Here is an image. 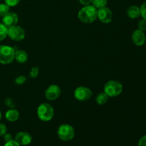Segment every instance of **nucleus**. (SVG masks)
<instances>
[{"label":"nucleus","mask_w":146,"mask_h":146,"mask_svg":"<svg viewBox=\"0 0 146 146\" xmlns=\"http://www.w3.org/2000/svg\"><path fill=\"white\" fill-rule=\"evenodd\" d=\"M97 9L93 5L84 6L78 13V18L80 21L85 24H91L97 19Z\"/></svg>","instance_id":"nucleus-1"},{"label":"nucleus","mask_w":146,"mask_h":146,"mask_svg":"<svg viewBox=\"0 0 146 146\" xmlns=\"http://www.w3.org/2000/svg\"><path fill=\"white\" fill-rule=\"evenodd\" d=\"M140 10H141V16L143 19L146 20V1L141 5Z\"/></svg>","instance_id":"nucleus-23"},{"label":"nucleus","mask_w":146,"mask_h":146,"mask_svg":"<svg viewBox=\"0 0 146 146\" xmlns=\"http://www.w3.org/2000/svg\"><path fill=\"white\" fill-rule=\"evenodd\" d=\"M127 15L129 18L132 19H135L140 17L141 16V10H140V7L138 6L132 5L130 6L128 9H127Z\"/></svg>","instance_id":"nucleus-13"},{"label":"nucleus","mask_w":146,"mask_h":146,"mask_svg":"<svg viewBox=\"0 0 146 146\" xmlns=\"http://www.w3.org/2000/svg\"><path fill=\"white\" fill-rule=\"evenodd\" d=\"M8 36L13 41H22L26 36L25 30L19 26L15 25L8 29Z\"/></svg>","instance_id":"nucleus-6"},{"label":"nucleus","mask_w":146,"mask_h":146,"mask_svg":"<svg viewBox=\"0 0 146 146\" xmlns=\"http://www.w3.org/2000/svg\"><path fill=\"white\" fill-rule=\"evenodd\" d=\"M138 29L141 30V31H144L146 30V20L145 19H141L138 21Z\"/></svg>","instance_id":"nucleus-22"},{"label":"nucleus","mask_w":146,"mask_h":146,"mask_svg":"<svg viewBox=\"0 0 146 146\" xmlns=\"http://www.w3.org/2000/svg\"><path fill=\"white\" fill-rule=\"evenodd\" d=\"M109 97L106 95L104 92L100 93L96 97V101L98 105H104L106 104Z\"/></svg>","instance_id":"nucleus-16"},{"label":"nucleus","mask_w":146,"mask_h":146,"mask_svg":"<svg viewBox=\"0 0 146 146\" xmlns=\"http://www.w3.org/2000/svg\"><path fill=\"white\" fill-rule=\"evenodd\" d=\"M8 36V28L2 23H0V41H3Z\"/></svg>","instance_id":"nucleus-17"},{"label":"nucleus","mask_w":146,"mask_h":146,"mask_svg":"<svg viewBox=\"0 0 146 146\" xmlns=\"http://www.w3.org/2000/svg\"><path fill=\"white\" fill-rule=\"evenodd\" d=\"M1 111H0V120H1Z\"/></svg>","instance_id":"nucleus-31"},{"label":"nucleus","mask_w":146,"mask_h":146,"mask_svg":"<svg viewBox=\"0 0 146 146\" xmlns=\"http://www.w3.org/2000/svg\"><path fill=\"white\" fill-rule=\"evenodd\" d=\"M97 18L104 24H109L113 19V13L111 10L108 7H102V8L98 9Z\"/></svg>","instance_id":"nucleus-8"},{"label":"nucleus","mask_w":146,"mask_h":146,"mask_svg":"<svg viewBox=\"0 0 146 146\" xmlns=\"http://www.w3.org/2000/svg\"><path fill=\"white\" fill-rule=\"evenodd\" d=\"M9 12V7L7 4H0V17H4V15Z\"/></svg>","instance_id":"nucleus-19"},{"label":"nucleus","mask_w":146,"mask_h":146,"mask_svg":"<svg viewBox=\"0 0 146 146\" xmlns=\"http://www.w3.org/2000/svg\"><path fill=\"white\" fill-rule=\"evenodd\" d=\"M27 81V77L25 76H19L15 79V83L17 85H22Z\"/></svg>","instance_id":"nucleus-21"},{"label":"nucleus","mask_w":146,"mask_h":146,"mask_svg":"<svg viewBox=\"0 0 146 146\" xmlns=\"http://www.w3.org/2000/svg\"><path fill=\"white\" fill-rule=\"evenodd\" d=\"M4 146H21L15 140H11L9 142H6L5 145Z\"/></svg>","instance_id":"nucleus-26"},{"label":"nucleus","mask_w":146,"mask_h":146,"mask_svg":"<svg viewBox=\"0 0 146 146\" xmlns=\"http://www.w3.org/2000/svg\"><path fill=\"white\" fill-rule=\"evenodd\" d=\"M19 21V17L16 13L8 12L2 17V24L7 28L17 25Z\"/></svg>","instance_id":"nucleus-10"},{"label":"nucleus","mask_w":146,"mask_h":146,"mask_svg":"<svg viewBox=\"0 0 146 146\" xmlns=\"http://www.w3.org/2000/svg\"><path fill=\"white\" fill-rule=\"evenodd\" d=\"M20 145H28L32 141V137L27 132H19L14 138Z\"/></svg>","instance_id":"nucleus-12"},{"label":"nucleus","mask_w":146,"mask_h":146,"mask_svg":"<svg viewBox=\"0 0 146 146\" xmlns=\"http://www.w3.org/2000/svg\"><path fill=\"white\" fill-rule=\"evenodd\" d=\"M58 138L64 141L72 140L75 136V130L69 124H62L60 125L57 131Z\"/></svg>","instance_id":"nucleus-5"},{"label":"nucleus","mask_w":146,"mask_h":146,"mask_svg":"<svg viewBox=\"0 0 146 146\" xmlns=\"http://www.w3.org/2000/svg\"><path fill=\"white\" fill-rule=\"evenodd\" d=\"M79 2L81 3L82 5L84 6H87V5H91V4H92L94 0H78Z\"/></svg>","instance_id":"nucleus-28"},{"label":"nucleus","mask_w":146,"mask_h":146,"mask_svg":"<svg viewBox=\"0 0 146 146\" xmlns=\"http://www.w3.org/2000/svg\"><path fill=\"white\" fill-rule=\"evenodd\" d=\"M38 74H39V68L36 66H34L31 68L29 73V76L31 78H36L38 76Z\"/></svg>","instance_id":"nucleus-20"},{"label":"nucleus","mask_w":146,"mask_h":146,"mask_svg":"<svg viewBox=\"0 0 146 146\" xmlns=\"http://www.w3.org/2000/svg\"><path fill=\"white\" fill-rule=\"evenodd\" d=\"M132 41L137 46L144 45L146 41V36L144 31L139 29L134 31L132 34Z\"/></svg>","instance_id":"nucleus-11"},{"label":"nucleus","mask_w":146,"mask_h":146,"mask_svg":"<svg viewBox=\"0 0 146 146\" xmlns=\"http://www.w3.org/2000/svg\"><path fill=\"white\" fill-rule=\"evenodd\" d=\"M138 146H146V135L140 138L138 141Z\"/></svg>","instance_id":"nucleus-27"},{"label":"nucleus","mask_w":146,"mask_h":146,"mask_svg":"<svg viewBox=\"0 0 146 146\" xmlns=\"http://www.w3.org/2000/svg\"><path fill=\"white\" fill-rule=\"evenodd\" d=\"M104 93L108 97H116L123 91V85L119 81L111 80L104 86Z\"/></svg>","instance_id":"nucleus-3"},{"label":"nucleus","mask_w":146,"mask_h":146,"mask_svg":"<svg viewBox=\"0 0 146 146\" xmlns=\"http://www.w3.org/2000/svg\"><path fill=\"white\" fill-rule=\"evenodd\" d=\"M20 1L21 0H4L5 4H7L9 7H15L20 2Z\"/></svg>","instance_id":"nucleus-24"},{"label":"nucleus","mask_w":146,"mask_h":146,"mask_svg":"<svg viewBox=\"0 0 146 146\" xmlns=\"http://www.w3.org/2000/svg\"><path fill=\"white\" fill-rule=\"evenodd\" d=\"M5 118L9 122H15L19 118V113L17 110L14 109H9L6 112Z\"/></svg>","instance_id":"nucleus-15"},{"label":"nucleus","mask_w":146,"mask_h":146,"mask_svg":"<svg viewBox=\"0 0 146 146\" xmlns=\"http://www.w3.org/2000/svg\"><path fill=\"white\" fill-rule=\"evenodd\" d=\"M74 95L77 101H86L92 97L93 92L88 87L79 86L76 88Z\"/></svg>","instance_id":"nucleus-7"},{"label":"nucleus","mask_w":146,"mask_h":146,"mask_svg":"<svg viewBox=\"0 0 146 146\" xmlns=\"http://www.w3.org/2000/svg\"><path fill=\"white\" fill-rule=\"evenodd\" d=\"M15 50L7 45H0V64H9L13 62L15 57Z\"/></svg>","instance_id":"nucleus-4"},{"label":"nucleus","mask_w":146,"mask_h":146,"mask_svg":"<svg viewBox=\"0 0 146 146\" xmlns=\"http://www.w3.org/2000/svg\"><path fill=\"white\" fill-rule=\"evenodd\" d=\"M29 55L27 51L24 50H17L15 51V57L14 59L19 64H25L28 61Z\"/></svg>","instance_id":"nucleus-14"},{"label":"nucleus","mask_w":146,"mask_h":146,"mask_svg":"<svg viewBox=\"0 0 146 146\" xmlns=\"http://www.w3.org/2000/svg\"><path fill=\"white\" fill-rule=\"evenodd\" d=\"M4 141H5V142H9V141L13 140L12 136H11V134H9V133H6L5 135H4Z\"/></svg>","instance_id":"nucleus-30"},{"label":"nucleus","mask_w":146,"mask_h":146,"mask_svg":"<svg viewBox=\"0 0 146 146\" xmlns=\"http://www.w3.org/2000/svg\"><path fill=\"white\" fill-rule=\"evenodd\" d=\"M61 93V88L58 86L53 84L46 88L45 91V97L48 101H54L60 96Z\"/></svg>","instance_id":"nucleus-9"},{"label":"nucleus","mask_w":146,"mask_h":146,"mask_svg":"<svg viewBox=\"0 0 146 146\" xmlns=\"http://www.w3.org/2000/svg\"><path fill=\"white\" fill-rule=\"evenodd\" d=\"M37 116L41 121L44 122L50 121L54 115V110L53 107L47 103H44L38 106L37 108Z\"/></svg>","instance_id":"nucleus-2"},{"label":"nucleus","mask_w":146,"mask_h":146,"mask_svg":"<svg viewBox=\"0 0 146 146\" xmlns=\"http://www.w3.org/2000/svg\"><path fill=\"white\" fill-rule=\"evenodd\" d=\"M7 132V126L4 123H0V137L4 136Z\"/></svg>","instance_id":"nucleus-25"},{"label":"nucleus","mask_w":146,"mask_h":146,"mask_svg":"<svg viewBox=\"0 0 146 146\" xmlns=\"http://www.w3.org/2000/svg\"><path fill=\"white\" fill-rule=\"evenodd\" d=\"M107 3H108L107 0H94L92 4L94 7L98 9L106 7L107 5Z\"/></svg>","instance_id":"nucleus-18"},{"label":"nucleus","mask_w":146,"mask_h":146,"mask_svg":"<svg viewBox=\"0 0 146 146\" xmlns=\"http://www.w3.org/2000/svg\"><path fill=\"white\" fill-rule=\"evenodd\" d=\"M5 103H6V104L8 106H10V108H14V102L11 101V98H7V99H6Z\"/></svg>","instance_id":"nucleus-29"}]
</instances>
